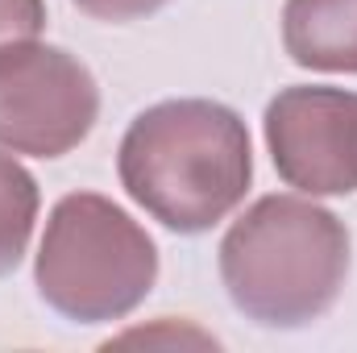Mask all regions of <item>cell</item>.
I'll use <instances>...</instances> for the list:
<instances>
[{
    "mask_svg": "<svg viewBox=\"0 0 357 353\" xmlns=\"http://www.w3.org/2000/svg\"><path fill=\"white\" fill-rule=\"evenodd\" d=\"M79 13H88L96 21H112V25H125V21H142L150 13H158L162 4L171 0H71Z\"/></svg>",
    "mask_w": 357,
    "mask_h": 353,
    "instance_id": "9c48e42d",
    "label": "cell"
},
{
    "mask_svg": "<svg viewBox=\"0 0 357 353\" xmlns=\"http://www.w3.org/2000/svg\"><path fill=\"white\" fill-rule=\"evenodd\" d=\"M46 25V4L42 0H0V46L38 38Z\"/></svg>",
    "mask_w": 357,
    "mask_h": 353,
    "instance_id": "ba28073f",
    "label": "cell"
},
{
    "mask_svg": "<svg viewBox=\"0 0 357 353\" xmlns=\"http://www.w3.org/2000/svg\"><path fill=\"white\" fill-rule=\"evenodd\" d=\"M274 171L307 195L357 191V91L282 88L266 104Z\"/></svg>",
    "mask_w": 357,
    "mask_h": 353,
    "instance_id": "5b68a950",
    "label": "cell"
},
{
    "mask_svg": "<svg viewBox=\"0 0 357 353\" xmlns=\"http://www.w3.org/2000/svg\"><path fill=\"white\" fill-rule=\"evenodd\" d=\"M100 91L67 50L33 38L0 46V146L33 158H63L91 133Z\"/></svg>",
    "mask_w": 357,
    "mask_h": 353,
    "instance_id": "277c9868",
    "label": "cell"
},
{
    "mask_svg": "<svg viewBox=\"0 0 357 353\" xmlns=\"http://www.w3.org/2000/svg\"><path fill=\"white\" fill-rule=\"evenodd\" d=\"M33 220H38V183L21 163L0 154V278L21 266L25 246L33 237Z\"/></svg>",
    "mask_w": 357,
    "mask_h": 353,
    "instance_id": "52a82bcc",
    "label": "cell"
},
{
    "mask_svg": "<svg viewBox=\"0 0 357 353\" xmlns=\"http://www.w3.org/2000/svg\"><path fill=\"white\" fill-rule=\"evenodd\" d=\"M233 308L262 329L320 320L349 278V229L299 195H262L220 241Z\"/></svg>",
    "mask_w": 357,
    "mask_h": 353,
    "instance_id": "7a4b0ae2",
    "label": "cell"
},
{
    "mask_svg": "<svg viewBox=\"0 0 357 353\" xmlns=\"http://www.w3.org/2000/svg\"><path fill=\"white\" fill-rule=\"evenodd\" d=\"M282 46L307 71L357 75V0H287Z\"/></svg>",
    "mask_w": 357,
    "mask_h": 353,
    "instance_id": "8992f818",
    "label": "cell"
},
{
    "mask_svg": "<svg viewBox=\"0 0 357 353\" xmlns=\"http://www.w3.org/2000/svg\"><path fill=\"white\" fill-rule=\"evenodd\" d=\"M158 278V250L146 229L104 195H63L46 220L33 283L75 324L125 320Z\"/></svg>",
    "mask_w": 357,
    "mask_h": 353,
    "instance_id": "3957f363",
    "label": "cell"
},
{
    "mask_svg": "<svg viewBox=\"0 0 357 353\" xmlns=\"http://www.w3.org/2000/svg\"><path fill=\"white\" fill-rule=\"evenodd\" d=\"M116 175L171 233H208L250 191V129L216 100H162L125 129Z\"/></svg>",
    "mask_w": 357,
    "mask_h": 353,
    "instance_id": "6da1fadb",
    "label": "cell"
}]
</instances>
